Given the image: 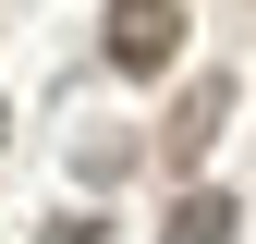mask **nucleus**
<instances>
[{
  "instance_id": "nucleus-3",
  "label": "nucleus",
  "mask_w": 256,
  "mask_h": 244,
  "mask_svg": "<svg viewBox=\"0 0 256 244\" xmlns=\"http://www.w3.org/2000/svg\"><path fill=\"white\" fill-rule=\"evenodd\" d=\"M232 220H244V208L220 196V183H196V196L171 208V244H232Z\"/></svg>"
},
{
  "instance_id": "nucleus-1",
  "label": "nucleus",
  "mask_w": 256,
  "mask_h": 244,
  "mask_svg": "<svg viewBox=\"0 0 256 244\" xmlns=\"http://www.w3.org/2000/svg\"><path fill=\"white\" fill-rule=\"evenodd\" d=\"M98 61L110 74H171L183 61V0H110V24H98Z\"/></svg>"
},
{
  "instance_id": "nucleus-5",
  "label": "nucleus",
  "mask_w": 256,
  "mask_h": 244,
  "mask_svg": "<svg viewBox=\"0 0 256 244\" xmlns=\"http://www.w3.org/2000/svg\"><path fill=\"white\" fill-rule=\"evenodd\" d=\"M0 134H12V110H0Z\"/></svg>"
},
{
  "instance_id": "nucleus-4",
  "label": "nucleus",
  "mask_w": 256,
  "mask_h": 244,
  "mask_svg": "<svg viewBox=\"0 0 256 244\" xmlns=\"http://www.w3.org/2000/svg\"><path fill=\"white\" fill-rule=\"evenodd\" d=\"M37 244H98V220H49V232H37Z\"/></svg>"
},
{
  "instance_id": "nucleus-2",
  "label": "nucleus",
  "mask_w": 256,
  "mask_h": 244,
  "mask_svg": "<svg viewBox=\"0 0 256 244\" xmlns=\"http://www.w3.org/2000/svg\"><path fill=\"white\" fill-rule=\"evenodd\" d=\"M220 122H232V86L196 74V86L171 98V134H158V146H171V171H196V159H208V146H220Z\"/></svg>"
}]
</instances>
